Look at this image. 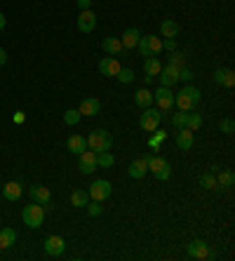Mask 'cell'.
<instances>
[{
  "label": "cell",
  "mask_w": 235,
  "mask_h": 261,
  "mask_svg": "<svg viewBox=\"0 0 235 261\" xmlns=\"http://www.w3.org/2000/svg\"><path fill=\"white\" fill-rule=\"evenodd\" d=\"M193 141H195V137H193V132H191V130L183 127V130L176 132V146H179L181 151H188V148L193 146Z\"/></svg>",
  "instance_id": "21"
},
{
  "label": "cell",
  "mask_w": 235,
  "mask_h": 261,
  "mask_svg": "<svg viewBox=\"0 0 235 261\" xmlns=\"http://www.w3.org/2000/svg\"><path fill=\"white\" fill-rule=\"evenodd\" d=\"M139 38H141V31H139V28H127V31L122 33V38H120L122 49H134L136 42H139Z\"/></svg>",
  "instance_id": "18"
},
{
  "label": "cell",
  "mask_w": 235,
  "mask_h": 261,
  "mask_svg": "<svg viewBox=\"0 0 235 261\" xmlns=\"http://www.w3.org/2000/svg\"><path fill=\"white\" fill-rule=\"evenodd\" d=\"M214 83L223 87H233L235 85V73L230 69H216L214 71Z\"/></svg>",
  "instance_id": "17"
},
{
  "label": "cell",
  "mask_w": 235,
  "mask_h": 261,
  "mask_svg": "<svg viewBox=\"0 0 235 261\" xmlns=\"http://www.w3.org/2000/svg\"><path fill=\"white\" fill-rule=\"evenodd\" d=\"M89 202V193L82 191V188H78V191L71 193V205L73 207H85Z\"/></svg>",
  "instance_id": "28"
},
{
  "label": "cell",
  "mask_w": 235,
  "mask_h": 261,
  "mask_svg": "<svg viewBox=\"0 0 235 261\" xmlns=\"http://www.w3.org/2000/svg\"><path fill=\"white\" fill-rule=\"evenodd\" d=\"M17 242V231L14 228H0V249L14 247Z\"/></svg>",
  "instance_id": "25"
},
{
  "label": "cell",
  "mask_w": 235,
  "mask_h": 261,
  "mask_svg": "<svg viewBox=\"0 0 235 261\" xmlns=\"http://www.w3.org/2000/svg\"><path fill=\"white\" fill-rule=\"evenodd\" d=\"M162 49L174 52V49H176V40H174V38H165V40H162Z\"/></svg>",
  "instance_id": "41"
},
{
  "label": "cell",
  "mask_w": 235,
  "mask_h": 261,
  "mask_svg": "<svg viewBox=\"0 0 235 261\" xmlns=\"http://www.w3.org/2000/svg\"><path fill=\"white\" fill-rule=\"evenodd\" d=\"M235 184V174L230 170H221V172H216V186L219 188H233Z\"/></svg>",
  "instance_id": "27"
},
{
  "label": "cell",
  "mask_w": 235,
  "mask_h": 261,
  "mask_svg": "<svg viewBox=\"0 0 235 261\" xmlns=\"http://www.w3.org/2000/svg\"><path fill=\"white\" fill-rule=\"evenodd\" d=\"M97 165H99L101 170H108V167L115 165V158L108 151H101V153H97Z\"/></svg>",
  "instance_id": "30"
},
{
  "label": "cell",
  "mask_w": 235,
  "mask_h": 261,
  "mask_svg": "<svg viewBox=\"0 0 235 261\" xmlns=\"http://www.w3.org/2000/svg\"><path fill=\"white\" fill-rule=\"evenodd\" d=\"M24 120H26V116H24L21 111H17V113H14V123H17V125H21V123H24Z\"/></svg>",
  "instance_id": "43"
},
{
  "label": "cell",
  "mask_w": 235,
  "mask_h": 261,
  "mask_svg": "<svg viewBox=\"0 0 235 261\" xmlns=\"http://www.w3.org/2000/svg\"><path fill=\"white\" fill-rule=\"evenodd\" d=\"M87 212H89V217H99L101 214V202L99 200H92V202H87Z\"/></svg>",
  "instance_id": "38"
},
{
  "label": "cell",
  "mask_w": 235,
  "mask_h": 261,
  "mask_svg": "<svg viewBox=\"0 0 235 261\" xmlns=\"http://www.w3.org/2000/svg\"><path fill=\"white\" fill-rule=\"evenodd\" d=\"M3 64H7V52L0 47V66H3Z\"/></svg>",
  "instance_id": "46"
},
{
  "label": "cell",
  "mask_w": 235,
  "mask_h": 261,
  "mask_svg": "<svg viewBox=\"0 0 235 261\" xmlns=\"http://www.w3.org/2000/svg\"><path fill=\"white\" fill-rule=\"evenodd\" d=\"M160 69H162V64H160V59H158V57H146V59H144V73H146V76H158V73H160Z\"/></svg>",
  "instance_id": "26"
},
{
  "label": "cell",
  "mask_w": 235,
  "mask_h": 261,
  "mask_svg": "<svg viewBox=\"0 0 235 261\" xmlns=\"http://www.w3.org/2000/svg\"><path fill=\"white\" fill-rule=\"evenodd\" d=\"M134 103L139 106V109H148L151 103H153V92L148 87H141L134 92Z\"/></svg>",
  "instance_id": "19"
},
{
  "label": "cell",
  "mask_w": 235,
  "mask_h": 261,
  "mask_svg": "<svg viewBox=\"0 0 235 261\" xmlns=\"http://www.w3.org/2000/svg\"><path fill=\"white\" fill-rule=\"evenodd\" d=\"M66 146H68V151L71 153L80 155L82 151H87V137H82V134H73V137H68Z\"/></svg>",
  "instance_id": "16"
},
{
  "label": "cell",
  "mask_w": 235,
  "mask_h": 261,
  "mask_svg": "<svg viewBox=\"0 0 235 261\" xmlns=\"http://www.w3.org/2000/svg\"><path fill=\"white\" fill-rule=\"evenodd\" d=\"M115 78H118L122 85H129V83H134L136 76H134V71H132V69H120V73H118Z\"/></svg>",
  "instance_id": "34"
},
{
  "label": "cell",
  "mask_w": 235,
  "mask_h": 261,
  "mask_svg": "<svg viewBox=\"0 0 235 261\" xmlns=\"http://www.w3.org/2000/svg\"><path fill=\"white\" fill-rule=\"evenodd\" d=\"M153 80H155V78H153V76H144V83H146V85H144V87H148V85L153 83Z\"/></svg>",
  "instance_id": "48"
},
{
  "label": "cell",
  "mask_w": 235,
  "mask_h": 261,
  "mask_svg": "<svg viewBox=\"0 0 235 261\" xmlns=\"http://www.w3.org/2000/svg\"><path fill=\"white\" fill-rule=\"evenodd\" d=\"M148 146H151L153 151H158V148H160V141H158L155 137H151V139H148Z\"/></svg>",
  "instance_id": "44"
},
{
  "label": "cell",
  "mask_w": 235,
  "mask_h": 261,
  "mask_svg": "<svg viewBox=\"0 0 235 261\" xmlns=\"http://www.w3.org/2000/svg\"><path fill=\"white\" fill-rule=\"evenodd\" d=\"M158 80H160V85H165V87H172V85L179 80V69H174V66H162L160 73H158Z\"/></svg>",
  "instance_id": "13"
},
{
  "label": "cell",
  "mask_w": 235,
  "mask_h": 261,
  "mask_svg": "<svg viewBox=\"0 0 235 261\" xmlns=\"http://www.w3.org/2000/svg\"><path fill=\"white\" fill-rule=\"evenodd\" d=\"M162 123V111L160 109H144V116H141L139 125L144 132H153L158 130V125Z\"/></svg>",
  "instance_id": "5"
},
{
  "label": "cell",
  "mask_w": 235,
  "mask_h": 261,
  "mask_svg": "<svg viewBox=\"0 0 235 261\" xmlns=\"http://www.w3.org/2000/svg\"><path fill=\"white\" fill-rule=\"evenodd\" d=\"M179 31H181V26H179L174 19H165V21L160 24L162 38H176V35H179Z\"/></svg>",
  "instance_id": "24"
},
{
  "label": "cell",
  "mask_w": 235,
  "mask_h": 261,
  "mask_svg": "<svg viewBox=\"0 0 235 261\" xmlns=\"http://www.w3.org/2000/svg\"><path fill=\"white\" fill-rule=\"evenodd\" d=\"M3 195H5V200H10V202L19 200L21 198V184L19 181H7V184L3 186Z\"/></svg>",
  "instance_id": "20"
},
{
  "label": "cell",
  "mask_w": 235,
  "mask_h": 261,
  "mask_svg": "<svg viewBox=\"0 0 235 261\" xmlns=\"http://www.w3.org/2000/svg\"><path fill=\"white\" fill-rule=\"evenodd\" d=\"M78 167H80V172L82 174H92V172H97V153L94 151H82L80 155H78Z\"/></svg>",
  "instance_id": "9"
},
{
  "label": "cell",
  "mask_w": 235,
  "mask_h": 261,
  "mask_svg": "<svg viewBox=\"0 0 235 261\" xmlns=\"http://www.w3.org/2000/svg\"><path fill=\"white\" fill-rule=\"evenodd\" d=\"M111 146H113V137H111L106 130L89 132V137H87V148H89V151H94V153L111 151Z\"/></svg>",
  "instance_id": "3"
},
{
  "label": "cell",
  "mask_w": 235,
  "mask_h": 261,
  "mask_svg": "<svg viewBox=\"0 0 235 261\" xmlns=\"http://www.w3.org/2000/svg\"><path fill=\"white\" fill-rule=\"evenodd\" d=\"M136 49H139V55L146 59V57H151V49H148V40H146V35H141L139 42H136Z\"/></svg>",
  "instance_id": "37"
},
{
  "label": "cell",
  "mask_w": 235,
  "mask_h": 261,
  "mask_svg": "<svg viewBox=\"0 0 235 261\" xmlns=\"http://www.w3.org/2000/svg\"><path fill=\"white\" fill-rule=\"evenodd\" d=\"M200 127H202V116H200V113H188V118H186V130L195 132V130H200Z\"/></svg>",
  "instance_id": "31"
},
{
  "label": "cell",
  "mask_w": 235,
  "mask_h": 261,
  "mask_svg": "<svg viewBox=\"0 0 235 261\" xmlns=\"http://www.w3.org/2000/svg\"><path fill=\"white\" fill-rule=\"evenodd\" d=\"M21 219H24V224H26L28 228H40L42 221H45V207L38 205V202H31L28 207H24Z\"/></svg>",
  "instance_id": "4"
},
{
  "label": "cell",
  "mask_w": 235,
  "mask_h": 261,
  "mask_svg": "<svg viewBox=\"0 0 235 261\" xmlns=\"http://www.w3.org/2000/svg\"><path fill=\"white\" fill-rule=\"evenodd\" d=\"M186 118H188V111H179V113H174V118H172V125H174L176 130H183V127H186Z\"/></svg>",
  "instance_id": "35"
},
{
  "label": "cell",
  "mask_w": 235,
  "mask_h": 261,
  "mask_svg": "<svg viewBox=\"0 0 235 261\" xmlns=\"http://www.w3.org/2000/svg\"><path fill=\"white\" fill-rule=\"evenodd\" d=\"M207 254H209V247L205 240L188 242V256H191V259H207Z\"/></svg>",
  "instance_id": "15"
},
{
  "label": "cell",
  "mask_w": 235,
  "mask_h": 261,
  "mask_svg": "<svg viewBox=\"0 0 235 261\" xmlns=\"http://www.w3.org/2000/svg\"><path fill=\"white\" fill-rule=\"evenodd\" d=\"M153 101L158 103V109L160 111H169L172 106H174V92H172V87L160 85V87L153 92Z\"/></svg>",
  "instance_id": "7"
},
{
  "label": "cell",
  "mask_w": 235,
  "mask_h": 261,
  "mask_svg": "<svg viewBox=\"0 0 235 261\" xmlns=\"http://www.w3.org/2000/svg\"><path fill=\"white\" fill-rule=\"evenodd\" d=\"M146 172H148V165H146V160L144 158H136L132 165L127 167V174L132 179H141V177H146Z\"/></svg>",
  "instance_id": "23"
},
{
  "label": "cell",
  "mask_w": 235,
  "mask_h": 261,
  "mask_svg": "<svg viewBox=\"0 0 235 261\" xmlns=\"http://www.w3.org/2000/svg\"><path fill=\"white\" fill-rule=\"evenodd\" d=\"M80 120H82V116H80V111H78V109H68L66 113H64V123L71 125V127H73V125H78Z\"/></svg>",
  "instance_id": "33"
},
{
  "label": "cell",
  "mask_w": 235,
  "mask_h": 261,
  "mask_svg": "<svg viewBox=\"0 0 235 261\" xmlns=\"http://www.w3.org/2000/svg\"><path fill=\"white\" fill-rule=\"evenodd\" d=\"M144 160H146L148 170L155 174V179H158V181H167V179L172 177V167H169V163H167L165 158H160V155H153V153H148Z\"/></svg>",
  "instance_id": "2"
},
{
  "label": "cell",
  "mask_w": 235,
  "mask_h": 261,
  "mask_svg": "<svg viewBox=\"0 0 235 261\" xmlns=\"http://www.w3.org/2000/svg\"><path fill=\"white\" fill-rule=\"evenodd\" d=\"M179 80H186V83H191V80H193V71L186 69V66H183V69H179Z\"/></svg>",
  "instance_id": "40"
},
{
  "label": "cell",
  "mask_w": 235,
  "mask_h": 261,
  "mask_svg": "<svg viewBox=\"0 0 235 261\" xmlns=\"http://www.w3.org/2000/svg\"><path fill=\"white\" fill-rule=\"evenodd\" d=\"M101 47H104V52L106 55H120L122 52V42L120 38H113V35H108V38H104V42H101Z\"/></svg>",
  "instance_id": "22"
},
{
  "label": "cell",
  "mask_w": 235,
  "mask_h": 261,
  "mask_svg": "<svg viewBox=\"0 0 235 261\" xmlns=\"http://www.w3.org/2000/svg\"><path fill=\"white\" fill-rule=\"evenodd\" d=\"M221 132H223V134H233V132H235V120H233V118L221 120Z\"/></svg>",
  "instance_id": "39"
},
{
  "label": "cell",
  "mask_w": 235,
  "mask_h": 261,
  "mask_svg": "<svg viewBox=\"0 0 235 261\" xmlns=\"http://www.w3.org/2000/svg\"><path fill=\"white\" fill-rule=\"evenodd\" d=\"M64 249H66V240H64L61 235H50L45 240V252L50 256H61Z\"/></svg>",
  "instance_id": "11"
},
{
  "label": "cell",
  "mask_w": 235,
  "mask_h": 261,
  "mask_svg": "<svg viewBox=\"0 0 235 261\" xmlns=\"http://www.w3.org/2000/svg\"><path fill=\"white\" fill-rule=\"evenodd\" d=\"M153 132H155V139H158L160 144L165 141V139H167V132H162V130H153Z\"/></svg>",
  "instance_id": "42"
},
{
  "label": "cell",
  "mask_w": 235,
  "mask_h": 261,
  "mask_svg": "<svg viewBox=\"0 0 235 261\" xmlns=\"http://www.w3.org/2000/svg\"><path fill=\"white\" fill-rule=\"evenodd\" d=\"M89 198L92 200H106L111 198V193H113V186H111V181L108 179H97V181H92V186H89Z\"/></svg>",
  "instance_id": "6"
},
{
  "label": "cell",
  "mask_w": 235,
  "mask_h": 261,
  "mask_svg": "<svg viewBox=\"0 0 235 261\" xmlns=\"http://www.w3.org/2000/svg\"><path fill=\"white\" fill-rule=\"evenodd\" d=\"M167 66H174V69H183L186 66V55L183 52H172V57H169V62H167Z\"/></svg>",
  "instance_id": "32"
},
{
  "label": "cell",
  "mask_w": 235,
  "mask_h": 261,
  "mask_svg": "<svg viewBox=\"0 0 235 261\" xmlns=\"http://www.w3.org/2000/svg\"><path fill=\"white\" fill-rule=\"evenodd\" d=\"M120 62L115 59V57H104L99 62V73L101 76H108V78H115L118 73H120Z\"/></svg>",
  "instance_id": "10"
},
{
  "label": "cell",
  "mask_w": 235,
  "mask_h": 261,
  "mask_svg": "<svg viewBox=\"0 0 235 261\" xmlns=\"http://www.w3.org/2000/svg\"><path fill=\"white\" fill-rule=\"evenodd\" d=\"M200 186H202V188H209V191L219 188V186H216V177H214V174H205V177L200 179Z\"/></svg>",
  "instance_id": "36"
},
{
  "label": "cell",
  "mask_w": 235,
  "mask_h": 261,
  "mask_svg": "<svg viewBox=\"0 0 235 261\" xmlns=\"http://www.w3.org/2000/svg\"><path fill=\"white\" fill-rule=\"evenodd\" d=\"M94 26H97V14L92 10H82L80 17H78V28L82 33H92Z\"/></svg>",
  "instance_id": "12"
},
{
  "label": "cell",
  "mask_w": 235,
  "mask_h": 261,
  "mask_svg": "<svg viewBox=\"0 0 235 261\" xmlns=\"http://www.w3.org/2000/svg\"><path fill=\"white\" fill-rule=\"evenodd\" d=\"M198 103H200V89L193 85H188L179 94H174V106H179V111H193Z\"/></svg>",
  "instance_id": "1"
},
{
  "label": "cell",
  "mask_w": 235,
  "mask_h": 261,
  "mask_svg": "<svg viewBox=\"0 0 235 261\" xmlns=\"http://www.w3.org/2000/svg\"><path fill=\"white\" fill-rule=\"evenodd\" d=\"M5 26H7V19H5V14L0 12V31H3V28H5Z\"/></svg>",
  "instance_id": "47"
},
{
  "label": "cell",
  "mask_w": 235,
  "mask_h": 261,
  "mask_svg": "<svg viewBox=\"0 0 235 261\" xmlns=\"http://www.w3.org/2000/svg\"><path fill=\"white\" fill-rule=\"evenodd\" d=\"M78 7H80V10H89V7H92V0H78Z\"/></svg>",
  "instance_id": "45"
},
{
  "label": "cell",
  "mask_w": 235,
  "mask_h": 261,
  "mask_svg": "<svg viewBox=\"0 0 235 261\" xmlns=\"http://www.w3.org/2000/svg\"><path fill=\"white\" fill-rule=\"evenodd\" d=\"M148 40V49H151V57H158L162 52V38L160 35H146Z\"/></svg>",
  "instance_id": "29"
},
{
  "label": "cell",
  "mask_w": 235,
  "mask_h": 261,
  "mask_svg": "<svg viewBox=\"0 0 235 261\" xmlns=\"http://www.w3.org/2000/svg\"><path fill=\"white\" fill-rule=\"evenodd\" d=\"M99 109H101V103H99V99H94V96H89V99H82L80 106H78V111H80L82 118L97 116V113H99Z\"/></svg>",
  "instance_id": "14"
},
{
  "label": "cell",
  "mask_w": 235,
  "mask_h": 261,
  "mask_svg": "<svg viewBox=\"0 0 235 261\" xmlns=\"http://www.w3.org/2000/svg\"><path fill=\"white\" fill-rule=\"evenodd\" d=\"M28 193H31L33 202H38V205H42V207H52V193H50V188H45L42 184H33L28 188Z\"/></svg>",
  "instance_id": "8"
}]
</instances>
